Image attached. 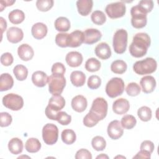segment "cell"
I'll use <instances>...</instances> for the list:
<instances>
[{"label": "cell", "mask_w": 159, "mask_h": 159, "mask_svg": "<svg viewBox=\"0 0 159 159\" xmlns=\"http://www.w3.org/2000/svg\"><path fill=\"white\" fill-rule=\"evenodd\" d=\"M150 43V37L147 33H137L134 36L129 46V52L135 58H141L146 55Z\"/></svg>", "instance_id": "cell-1"}, {"label": "cell", "mask_w": 159, "mask_h": 159, "mask_svg": "<svg viewBox=\"0 0 159 159\" xmlns=\"http://www.w3.org/2000/svg\"><path fill=\"white\" fill-rule=\"evenodd\" d=\"M157 68V61L151 57L136 61L133 65L134 72L139 75H144L153 73Z\"/></svg>", "instance_id": "cell-2"}, {"label": "cell", "mask_w": 159, "mask_h": 159, "mask_svg": "<svg viewBox=\"0 0 159 159\" xmlns=\"http://www.w3.org/2000/svg\"><path fill=\"white\" fill-rule=\"evenodd\" d=\"M128 40L127 32L120 29L116 31L113 36L112 45L114 52L117 54H122L125 52Z\"/></svg>", "instance_id": "cell-3"}, {"label": "cell", "mask_w": 159, "mask_h": 159, "mask_svg": "<svg viewBox=\"0 0 159 159\" xmlns=\"http://www.w3.org/2000/svg\"><path fill=\"white\" fill-rule=\"evenodd\" d=\"M131 24L135 29H142L146 26L147 13L139 5L133 6L130 9Z\"/></svg>", "instance_id": "cell-4"}, {"label": "cell", "mask_w": 159, "mask_h": 159, "mask_svg": "<svg viewBox=\"0 0 159 159\" xmlns=\"http://www.w3.org/2000/svg\"><path fill=\"white\" fill-rule=\"evenodd\" d=\"M48 90L52 95L61 94L65 85L66 79L63 75L52 74L48 76Z\"/></svg>", "instance_id": "cell-5"}, {"label": "cell", "mask_w": 159, "mask_h": 159, "mask_svg": "<svg viewBox=\"0 0 159 159\" xmlns=\"http://www.w3.org/2000/svg\"><path fill=\"white\" fill-rule=\"evenodd\" d=\"M124 82L120 78L114 77L111 78L106 84V93L111 98L121 95L124 90Z\"/></svg>", "instance_id": "cell-6"}, {"label": "cell", "mask_w": 159, "mask_h": 159, "mask_svg": "<svg viewBox=\"0 0 159 159\" xmlns=\"http://www.w3.org/2000/svg\"><path fill=\"white\" fill-rule=\"evenodd\" d=\"M58 138V129L56 125L48 123L42 129V139L43 142L48 145L55 144Z\"/></svg>", "instance_id": "cell-7"}, {"label": "cell", "mask_w": 159, "mask_h": 159, "mask_svg": "<svg viewBox=\"0 0 159 159\" xmlns=\"http://www.w3.org/2000/svg\"><path fill=\"white\" fill-rule=\"evenodd\" d=\"M3 105L12 111H19L24 106L23 98L14 93H9L5 95L2 100Z\"/></svg>", "instance_id": "cell-8"}, {"label": "cell", "mask_w": 159, "mask_h": 159, "mask_svg": "<svg viewBox=\"0 0 159 159\" xmlns=\"http://www.w3.org/2000/svg\"><path fill=\"white\" fill-rule=\"evenodd\" d=\"M105 11L111 19H117L125 15L126 7L125 4L122 1L112 2L106 6Z\"/></svg>", "instance_id": "cell-9"}, {"label": "cell", "mask_w": 159, "mask_h": 159, "mask_svg": "<svg viewBox=\"0 0 159 159\" xmlns=\"http://www.w3.org/2000/svg\"><path fill=\"white\" fill-rule=\"evenodd\" d=\"M107 109L108 104L107 101L103 98L98 97L93 101L89 111L95 114L99 118L100 120H101L106 117Z\"/></svg>", "instance_id": "cell-10"}, {"label": "cell", "mask_w": 159, "mask_h": 159, "mask_svg": "<svg viewBox=\"0 0 159 159\" xmlns=\"http://www.w3.org/2000/svg\"><path fill=\"white\" fill-rule=\"evenodd\" d=\"M107 132L108 136L112 140L119 139L124 134V130L120 122L117 120H114L108 124Z\"/></svg>", "instance_id": "cell-11"}, {"label": "cell", "mask_w": 159, "mask_h": 159, "mask_svg": "<svg viewBox=\"0 0 159 159\" xmlns=\"http://www.w3.org/2000/svg\"><path fill=\"white\" fill-rule=\"evenodd\" d=\"M83 33L84 36V43L88 45L96 43L102 37L101 32L96 29H87Z\"/></svg>", "instance_id": "cell-12"}, {"label": "cell", "mask_w": 159, "mask_h": 159, "mask_svg": "<svg viewBox=\"0 0 159 159\" xmlns=\"http://www.w3.org/2000/svg\"><path fill=\"white\" fill-rule=\"evenodd\" d=\"M6 36L9 42L17 43L23 39L24 33L22 30L19 27H11L7 30Z\"/></svg>", "instance_id": "cell-13"}, {"label": "cell", "mask_w": 159, "mask_h": 159, "mask_svg": "<svg viewBox=\"0 0 159 159\" xmlns=\"http://www.w3.org/2000/svg\"><path fill=\"white\" fill-rule=\"evenodd\" d=\"M84 36L83 32L80 30H76L69 34L68 45L70 47H78L84 43Z\"/></svg>", "instance_id": "cell-14"}, {"label": "cell", "mask_w": 159, "mask_h": 159, "mask_svg": "<svg viewBox=\"0 0 159 159\" xmlns=\"http://www.w3.org/2000/svg\"><path fill=\"white\" fill-rule=\"evenodd\" d=\"M156 80L155 78L150 75H147L142 77L140 81V84L142 87V90L145 93H152L156 87Z\"/></svg>", "instance_id": "cell-15"}, {"label": "cell", "mask_w": 159, "mask_h": 159, "mask_svg": "<svg viewBox=\"0 0 159 159\" xmlns=\"http://www.w3.org/2000/svg\"><path fill=\"white\" fill-rule=\"evenodd\" d=\"M130 108V104L127 99L125 98H119L114 101L112 104V110L114 113L118 115L125 114Z\"/></svg>", "instance_id": "cell-16"}, {"label": "cell", "mask_w": 159, "mask_h": 159, "mask_svg": "<svg viewBox=\"0 0 159 159\" xmlns=\"http://www.w3.org/2000/svg\"><path fill=\"white\" fill-rule=\"evenodd\" d=\"M83 56L81 53L76 51L68 52L65 57V60L68 66L71 67L80 66L83 62Z\"/></svg>", "instance_id": "cell-17"}, {"label": "cell", "mask_w": 159, "mask_h": 159, "mask_svg": "<svg viewBox=\"0 0 159 159\" xmlns=\"http://www.w3.org/2000/svg\"><path fill=\"white\" fill-rule=\"evenodd\" d=\"M17 54L22 60L27 61L32 60L34 55V52L31 46L27 43H23L19 46Z\"/></svg>", "instance_id": "cell-18"}, {"label": "cell", "mask_w": 159, "mask_h": 159, "mask_svg": "<svg viewBox=\"0 0 159 159\" xmlns=\"http://www.w3.org/2000/svg\"><path fill=\"white\" fill-rule=\"evenodd\" d=\"M71 105L75 111L77 112H82L86 109L88 101L84 96L82 95H77L71 99Z\"/></svg>", "instance_id": "cell-19"}, {"label": "cell", "mask_w": 159, "mask_h": 159, "mask_svg": "<svg viewBox=\"0 0 159 159\" xmlns=\"http://www.w3.org/2000/svg\"><path fill=\"white\" fill-rule=\"evenodd\" d=\"M96 55L102 60H107L111 56V50L109 45L106 42H101L94 48Z\"/></svg>", "instance_id": "cell-20"}, {"label": "cell", "mask_w": 159, "mask_h": 159, "mask_svg": "<svg viewBox=\"0 0 159 159\" xmlns=\"http://www.w3.org/2000/svg\"><path fill=\"white\" fill-rule=\"evenodd\" d=\"M48 32L47 25L42 22H37L34 24L31 29V33L32 36L38 40L44 38Z\"/></svg>", "instance_id": "cell-21"}, {"label": "cell", "mask_w": 159, "mask_h": 159, "mask_svg": "<svg viewBox=\"0 0 159 159\" xmlns=\"http://www.w3.org/2000/svg\"><path fill=\"white\" fill-rule=\"evenodd\" d=\"M65 106V100L60 94L53 95L48 101V106L52 109L59 112Z\"/></svg>", "instance_id": "cell-22"}, {"label": "cell", "mask_w": 159, "mask_h": 159, "mask_svg": "<svg viewBox=\"0 0 159 159\" xmlns=\"http://www.w3.org/2000/svg\"><path fill=\"white\" fill-rule=\"evenodd\" d=\"M32 81L37 87H44L48 81V76L42 71H36L32 75Z\"/></svg>", "instance_id": "cell-23"}, {"label": "cell", "mask_w": 159, "mask_h": 159, "mask_svg": "<svg viewBox=\"0 0 159 159\" xmlns=\"http://www.w3.org/2000/svg\"><path fill=\"white\" fill-rule=\"evenodd\" d=\"M93 6V1L92 0H78L76 1L78 11L83 16H86L91 12Z\"/></svg>", "instance_id": "cell-24"}, {"label": "cell", "mask_w": 159, "mask_h": 159, "mask_svg": "<svg viewBox=\"0 0 159 159\" xmlns=\"http://www.w3.org/2000/svg\"><path fill=\"white\" fill-rule=\"evenodd\" d=\"M23 147V142L19 138H12L8 142V149L14 155H18L22 153Z\"/></svg>", "instance_id": "cell-25"}, {"label": "cell", "mask_w": 159, "mask_h": 159, "mask_svg": "<svg viewBox=\"0 0 159 159\" xmlns=\"http://www.w3.org/2000/svg\"><path fill=\"white\" fill-rule=\"evenodd\" d=\"M70 81L72 84L76 87L83 86L86 81V75L83 71H73L70 75Z\"/></svg>", "instance_id": "cell-26"}, {"label": "cell", "mask_w": 159, "mask_h": 159, "mask_svg": "<svg viewBox=\"0 0 159 159\" xmlns=\"http://www.w3.org/2000/svg\"><path fill=\"white\" fill-rule=\"evenodd\" d=\"M14 80L12 76L7 73H2L0 76V91H6L12 88Z\"/></svg>", "instance_id": "cell-27"}, {"label": "cell", "mask_w": 159, "mask_h": 159, "mask_svg": "<svg viewBox=\"0 0 159 159\" xmlns=\"http://www.w3.org/2000/svg\"><path fill=\"white\" fill-rule=\"evenodd\" d=\"M54 25L57 31L62 32L68 31L71 27L70 20L65 17H58L55 21Z\"/></svg>", "instance_id": "cell-28"}, {"label": "cell", "mask_w": 159, "mask_h": 159, "mask_svg": "<svg viewBox=\"0 0 159 159\" xmlns=\"http://www.w3.org/2000/svg\"><path fill=\"white\" fill-rule=\"evenodd\" d=\"M8 18L12 24H19L24 20L25 14L24 12L20 9H14L9 12Z\"/></svg>", "instance_id": "cell-29"}, {"label": "cell", "mask_w": 159, "mask_h": 159, "mask_svg": "<svg viewBox=\"0 0 159 159\" xmlns=\"http://www.w3.org/2000/svg\"><path fill=\"white\" fill-rule=\"evenodd\" d=\"M41 143L36 138H29L25 143V150L29 153H36L41 148Z\"/></svg>", "instance_id": "cell-30"}, {"label": "cell", "mask_w": 159, "mask_h": 159, "mask_svg": "<svg viewBox=\"0 0 159 159\" xmlns=\"http://www.w3.org/2000/svg\"><path fill=\"white\" fill-rule=\"evenodd\" d=\"M127 68V63L122 60H115L111 65V71L116 74H123L125 72Z\"/></svg>", "instance_id": "cell-31"}, {"label": "cell", "mask_w": 159, "mask_h": 159, "mask_svg": "<svg viewBox=\"0 0 159 159\" xmlns=\"http://www.w3.org/2000/svg\"><path fill=\"white\" fill-rule=\"evenodd\" d=\"M61 138L63 142L65 144L71 145L75 142L76 139V135L73 130L66 129L61 132Z\"/></svg>", "instance_id": "cell-32"}, {"label": "cell", "mask_w": 159, "mask_h": 159, "mask_svg": "<svg viewBox=\"0 0 159 159\" xmlns=\"http://www.w3.org/2000/svg\"><path fill=\"white\" fill-rule=\"evenodd\" d=\"M13 73L16 78L19 81L25 80L28 75V70L23 65H17L13 69Z\"/></svg>", "instance_id": "cell-33"}, {"label": "cell", "mask_w": 159, "mask_h": 159, "mask_svg": "<svg viewBox=\"0 0 159 159\" xmlns=\"http://www.w3.org/2000/svg\"><path fill=\"white\" fill-rule=\"evenodd\" d=\"M137 124V120L135 117L132 115L127 114L124 116L120 121L121 126L125 129H132Z\"/></svg>", "instance_id": "cell-34"}, {"label": "cell", "mask_w": 159, "mask_h": 159, "mask_svg": "<svg viewBox=\"0 0 159 159\" xmlns=\"http://www.w3.org/2000/svg\"><path fill=\"white\" fill-rule=\"evenodd\" d=\"M100 120L99 118L93 112L89 111V112L83 118V124L88 127H93L95 126Z\"/></svg>", "instance_id": "cell-35"}, {"label": "cell", "mask_w": 159, "mask_h": 159, "mask_svg": "<svg viewBox=\"0 0 159 159\" xmlns=\"http://www.w3.org/2000/svg\"><path fill=\"white\" fill-rule=\"evenodd\" d=\"M101 66V62L95 58H90L88 59L85 63V69L89 72L98 71Z\"/></svg>", "instance_id": "cell-36"}, {"label": "cell", "mask_w": 159, "mask_h": 159, "mask_svg": "<svg viewBox=\"0 0 159 159\" xmlns=\"http://www.w3.org/2000/svg\"><path fill=\"white\" fill-rule=\"evenodd\" d=\"M137 115L142 121H149L152 116V110L147 106H142L138 109Z\"/></svg>", "instance_id": "cell-37"}, {"label": "cell", "mask_w": 159, "mask_h": 159, "mask_svg": "<svg viewBox=\"0 0 159 159\" xmlns=\"http://www.w3.org/2000/svg\"><path fill=\"white\" fill-rule=\"evenodd\" d=\"M91 145L96 151H102L106 147V142L105 139L99 135L95 136L91 140Z\"/></svg>", "instance_id": "cell-38"}, {"label": "cell", "mask_w": 159, "mask_h": 159, "mask_svg": "<svg viewBox=\"0 0 159 159\" xmlns=\"http://www.w3.org/2000/svg\"><path fill=\"white\" fill-rule=\"evenodd\" d=\"M91 19L92 22L98 25H101L106 20V17L104 13L101 11H94L91 15Z\"/></svg>", "instance_id": "cell-39"}, {"label": "cell", "mask_w": 159, "mask_h": 159, "mask_svg": "<svg viewBox=\"0 0 159 159\" xmlns=\"http://www.w3.org/2000/svg\"><path fill=\"white\" fill-rule=\"evenodd\" d=\"M53 0H37L36 7L40 11L47 12L53 7Z\"/></svg>", "instance_id": "cell-40"}, {"label": "cell", "mask_w": 159, "mask_h": 159, "mask_svg": "<svg viewBox=\"0 0 159 159\" xmlns=\"http://www.w3.org/2000/svg\"><path fill=\"white\" fill-rule=\"evenodd\" d=\"M125 91L129 96L134 97L140 94L141 91V88L137 83L131 82L127 85Z\"/></svg>", "instance_id": "cell-41"}, {"label": "cell", "mask_w": 159, "mask_h": 159, "mask_svg": "<svg viewBox=\"0 0 159 159\" xmlns=\"http://www.w3.org/2000/svg\"><path fill=\"white\" fill-rule=\"evenodd\" d=\"M68 37L69 34L66 33H58L55 37V43L60 47L65 48L68 47Z\"/></svg>", "instance_id": "cell-42"}, {"label": "cell", "mask_w": 159, "mask_h": 159, "mask_svg": "<svg viewBox=\"0 0 159 159\" xmlns=\"http://www.w3.org/2000/svg\"><path fill=\"white\" fill-rule=\"evenodd\" d=\"M89 88L91 89H96L101 84V80L98 75H91L89 77L87 82Z\"/></svg>", "instance_id": "cell-43"}, {"label": "cell", "mask_w": 159, "mask_h": 159, "mask_svg": "<svg viewBox=\"0 0 159 159\" xmlns=\"http://www.w3.org/2000/svg\"><path fill=\"white\" fill-rule=\"evenodd\" d=\"M57 120L62 125H67L71 121V116L64 111H60L58 114Z\"/></svg>", "instance_id": "cell-44"}, {"label": "cell", "mask_w": 159, "mask_h": 159, "mask_svg": "<svg viewBox=\"0 0 159 159\" xmlns=\"http://www.w3.org/2000/svg\"><path fill=\"white\" fill-rule=\"evenodd\" d=\"M12 121V116L8 112H2L0 113V125L1 127H5L10 125Z\"/></svg>", "instance_id": "cell-45"}, {"label": "cell", "mask_w": 159, "mask_h": 159, "mask_svg": "<svg viewBox=\"0 0 159 159\" xmlns=\"http://www.w3.org/2000/svg\"><path fill=\"white\" fill-rule=\"evenodd\" d=\"M1 63L5 66H10L14 61V58L11 53L6 52L1 56Z\"/></svg>", "instance_id": "cell-46"}, {"label": "cell", "mask_w": 159, "mask_h": 159, "mask_svg": "<svg viewBox=\"0 0 159 159\" xmlns=\"http://www.w3.org/2000/svg\"><path fill=\"white\" fill-rule=\"evenodd\" d=\"M51 71L52 74H60L64 75L66 71V68L62 63L57 62L52 65Z\"/></svg>", "instance_id": "cell-47"}, {"label": "cell", "mask_w": 159, "mask_h": 159, "mask_svg": "<svg viewBox=\"0 0 159 159\" xmlns=\"http://www.w3.org/2000/svg\"><path fill=\"white\" fill-rule=\"evenodd\" d=\"M76 159H91L92 155L91 152L85 148H81L78 150L75 154Z\"/></svg>", "instance_id": "cell-48"}, {"label": "cell", "mask_w": 159, "mask_h": 159, "mask_svg": "<svg viewBox=\"0 0 159 159\" xmlns=\"http://www.w3.org/2000/svg\"><path fill=\"white\" fill-rule=\"evenodd\" d=\"M138 5L140 6L147 13H148L153 9V2L151 0H142L139 2Z\"/></svg>", "instance_id": "cell-49"}, {"label": "cell", "mask_w": 159, "mask_h": 159, "mask_svg": "<svg viewBox=\"0 0 159 159\" xmlns=\"http://www.w3.org/2000/svg\"><path fill=\"white\" fill-rule=\"evenodd\" d=\"M154 148H155L154 143L150 140L143 141L140 147V149L141 150H144V151L148 152L150 153H152L153 152Z\"/></svg>", "instance_id": "cell-50"}, {"label": "cell", "mask_w": 159, "mask_h": 159, "mask_svg": "<svg viewBox=\"0 0 159 159\" xmlns=\"http://www.w3.org/2000/svg\"><path fill=\"white\" fill-rule=\"evenodd\" d=\"M59 112H57V111H55L52 109L48 106L45 108V115H46V116L49 119H51V120H57L58 114Z\"/></svg>", "instance_id": "cell-51"}, {"label": "cell", "mask_w": 159, "mask_h": 159, "mask_svg": "<svg viewBox=\"0 0 159 159\" xmlns=\"http://www.w3.org/2000/svg\"><path fill=\"white\" fill-rule=\"evenodd\" d=\"M151 158V153L144 150H140L134 157L133 158H145L150 159Z\"/></svg>", "instance_id": "cell-52"}, {"label": "cell", "mask_w": 159, "mask_h": 159, "mask_svg": "<svg viewBox=\"0 0 159 159\" xmlns=\"http://www.w3.org/2000/svg\"><path fill=\"white\" fill-rule=\"evenodd\" d=\"M16 1H0V4H1V10L0 11H2L4 8L6 7V6H12Z\"/></svg>", "instance_id": "cell-53"}, {"label": "cell", "mask_w": 159, "mask_h": 159, "mask_svg": "<svg viewBox=\"0 0 159 159\" xmlns=\"http://www.w3.org/2000/svg\"><path fill=\"white\" fill-rule=\"evenodd\" d=\"M0 21H1V35H2L4 31L6 29L7 22H6V20L2 17H0Z\"/></svg>", "instance_id": "cell-54"}, {"label": "cell", "mask_w": 159, "mask_h": 159, "mask_svg": "<svg viewBox=\"0 0 159 159\" xmlns=\"http://www.w3.org/2000/svg\"><path fill=\"white\" fill-rule=\"evenodd\" d=\"M96 158H109V157L104 153H101V155L97 156Z\"/></svg>", "instance_id": "cell-55"}, {"label": "cell", "mask_w": 159, "mask_h": 159, "mask_svg": "<svg viewBox=\"0 0 159 159\" xmlns=\"http://www.w3.org/2000/svg\"><path fill=\"white\" fill-rule=\"evenodd\" d=\"M125 158V157H124V156H116V157H115V158Z\"/></svg>", "instance_id": "cell-56"}]
</instances>
